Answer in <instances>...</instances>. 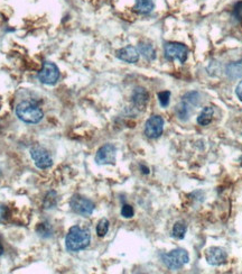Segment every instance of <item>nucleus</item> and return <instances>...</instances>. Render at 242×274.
Masks as SVG:
<instances>
[{
	"label": "nucleus",
	"instance_id": "5",
	"mask_svg": "<svg viewBox=\"0 0 242 274\" xmlns=\"http://www.w3.org/2000/svg\"><path fill=\"white\" fill-rule=\"evenodd\" d=\"M38 79L42 83L47 84V86H52L55 84L59 79V70L57 65L53 62H44L43 68L38 73Z\"/></svg>",
	"mask_w": 242,
	"mask_h": 274
},
{
	"label": "nucleus",
	"instance_id": "8",
	"mask_svg": "<svg viewBox=\"0 0 242 274\" xmlns=\"http://www.w3.org/2000/svg\"><path fill=\"white\" fill-rule=\"evenodd\" d=\"M164 131V119L158 115H154L146 121L145 135L149 138H158Z\"/></svg>",
	"mask_w": 242,
	"mask_h": 274
},
{
	"label": "nucleus",
	"instance_id": "10",
	"mask_svg": "<svg viewBox=\"0 0 242 274\" xmlns=\"http://www.w3.org/2000/svg\"><path fill=\"white\" fill-rule=\"evenodd\" d=\"M205 258H207L209 264L213 266H219L225 264L227 262V253L225 252V249L220 247H210L207 249Z\"/></svg>",
	"mask_w": 242,
	"mask_h": 274
},
{
	"label": "nucleus",
	"instance_id": "3",
	"mask_svg": "<svg viewBox=\"0 0 242 274\" xmlns=\"http://www.w3.org/2000/svg\"><path fill=\"white\" fill-rule=\"evenodd\" d=\"M162 260L164 262V264L171 270H178L180 267H183L185 264L189 263L190 257L183 248H176L174 251L169 253L163 254Z\"/></svg>",
	"mask_w": 242,
	"mask_h": 274
},
{
	"label": "nucleus",
	"instance_id": "13",
	"mask_svg": "<svg viewBox=\"0 0 242 274\" xmlns=\"http://www.w3.org/2000/svg\"><path fill=\"white\" fill-rule=\"evenodd\" d=\"M154 7L153 0H136L134 9L140 15H148L154 10Z\"/></svg>",
	"mask_w": 242,
	"mask_h": 274
},
{
	"label": "nucleus",
	"instance_id": "25",
	"mask_svg": "<svg viewBox=\"0 0 242 274\" xmlns=\"http://www.w3.org/2000/svg\"><path fill=\"white\" fill-rule=\"evenodd\" d=\"M4 251H5V249H4V245H3V243L0 242V255H3V254H4Z\"/></svg>",
	"mask_w": 242,
	"mask_h": 274
},
{
	"label": "nucleus",
	"instance_id": "2",
	"mask_svg": "<svg viewBox=\"0 0 242 274\" xmlns=\"http://www.w3.org/2000/svg\"><path fill=\"white\" fill-rule=\"evenodd\" d=\"M16 115L26 124H38L43 119L44 113L42 109L30 101H23L16 107Z\"/></svg>",
	"mask_w": 242,
	"mask_h": 274
},
{
	"label": "nucleus",
	"instance_id": "6",
	"mask_svg": "<svg viewBox=\"0 0 242 274\" xmlns=\"http://www.w3.org/2000/svg\"><path fill=\"white\" fill-rule=\"evenodd\" d=\"M30 156L35 162V166L41 170H45L53 166V159L51 154L41 146H34L30 149Z\"/></svg>",
	"mask_w": 242,
	"mask_h": 274
},
{
	"label": "nucleus",
	"instance_id": "19",
	"mask_svg": "<svg viewBox=\"0 0 242 274\" xmlns=\"http://www.w3.org/2000/svg\"><path fill=\"white\" fill-rule=\"evenodd\" d=\"M169 99H171V93L169 91H162L158 94V100L163 108H166L169 105Z\"/></svg>",
	"mask_w": 242,
	"mask_h": 274
},
{
	"label": "nucleus",
	"instance_id": "20",
	"mask_svg": "<svg viewBox=\"0 0 242 274\" xmlns=\"http://www.w3.org/2000/svg\"><path fill=\"white\" fill-rule=\"evenodd\" d=\"M233 16L238 22L242 23V0L238 2L233 7Z\"/></svg>",
	"mask_w": 242,
	"mask_h": 274
},
{
	"label": "nucleus",
	"instance_id": "17",
	"mask_svg": "<svg viewBox=\"0 0 242 274\" xmlns=\"http://www.w3.org/2000/svg\"><path fill=\"white\" fill-rule=\"evenodd\" d=\"M186 225L182 222H177L176 224L174 225L173 230H172V235L173 237L177 240H182L184 239V236L186 234Z\"/></svg>",
	"mask_w": 242,
	"mask_h": 274
},
{
	"label": "nucleus",
	"instance_id": "4",
	"mask_svg": "<svg viewBox=\"0 0 242 274\" xmlns=\"http://www.w3.org/2000/svg\"><path fill=\"white\" fill-rule=\"evenodd\" d=\"M70 207L75 214L83 217H89L92 215V212L94 211V204L91 202L90 199L78 196V194H74V196L71 198Z\"/></svg>",
	"mask_w": 242,
	"mask_h": 274
},
{
	"label": "nucleus",
	"instance_id": "14",
	"mask_svg": "<svg viewBox=\"0 0 242 274\" xmlns=\"http://www.w3.org/2000/svg\"><path fill=\"white\" fill-rule=\"evenodd\" d=\"M227 75L231 79L242 78V59L228 64L227 66Z\"/></svg>",
	"mask_w": 242,
	"mask_h": 274
},
{
	"label": "nucleus",
	"instance_id": "11",
	"mask_svg": "<svg viewBox=\"0 0 242 274\" xmlns=\"http://www.w3.org/2000/svg\"><path fill=\"white\" fill-rule=\"evenodd\" d=\"M131 99L132 103H134V106L138 111H144V109H146L147 103L149 101V94L145 88L138 87L134 90V93H132Z\"/></svg>",
	"mask_w": 242,
	"mask_h": 274
},
{
	"label": "nucleus",
	"instance_id": "12",
	"mask_svg": "<svg viewBox=\"0 0 242 274\" xmlns=\"http://www.w3.org/2000/svg\"><path fill=\"white\" fill-rule=\"evenodd\" d=\"M117 58L124 62L134 64L137 63L139 60V52L135 46L128 45L126 47L120 48V50L117 51Z\"/></svg>",
	"mask_w": 242,
	"mask_h": 274
},
{
	"label": "nucleus",
	"instance_id": "7",
	"mask_svg": "<svg viewBox=\"0 0 242 274\" xmlns=\"http://www.w3.org/2000/svg\"><path fill=\"white\" fill-rule=\"evenodd\" d=\"M165 57L168 60H178L180 63H184L189 57V48L180 43H167L165 45Z\"/></svg>",
	"mask_w": 242,
	"mask_h": 274
},
{
	"label": "nucleus",
	"instance_id": "9",
	"mask_svg": "<svg viewBox=\"0 0 242 274\" xmlns=\"http://www.w3.org/2000/svg\"><path fill=\"white\" fill-rule=\"evenodd\" d=\"M116 154L117 149L112 144H106L99 149L95 155V162L100 166L106 164H114L116 163Z\"/></svg>",
	"mask_w": 242,
	"mask_h": 274
},
{
	"label": "nucleus",
	"instance_id": "15",
	"mask_svg": "<svg viewBox=\"0 0 242 274\" xmlns=\"http://www.w3.org/2000/svg\"><path fill=\"white\" fill-rule=\"evenodd\" d=\"M213 114H214L213 108H212V107H205L203 111L201 112V114L198 115L197 123L199 125H202V126L209 125L212 121V118H213Z\"/></svg>",
	"mask_w": 242,
	"mask_h": 274
},
{
	"label": "nucleus",
	"instance_id": "18",
	"mask_svg": "<svg viewBox=\"0 0 242 274\" xmlns=\"http://www.w3.org/2000/svg\"><path fill=\"white\" fill-rule=\"evenodd\" d=\"M109 221L106 218H102L101 221L96 225V234L99 237H105L109 230Z\"/></svg>",
	"mask_w": 242,
	"mask_h": 274
},
{
	"label": "nucleus",
	"instance_id": "16",
	"mask_svg": "<svg viewBox=\"0 0 242 274\" xmlns=\"http://www.w3.org/2000/svg\"><path fill=\"white\" fill-rule=\"evenodd\" d=\"M139 52L143 54V57L145 59H147L148 61H153L156 59V52L153 45L147 44V43H140L139 44Z\"/></svg>",
	"mask_w": 242,
	"mask_h": 274
},
{
	"label": "nucleus",
	"instance_id": "21",
	"mask_svg": "<svg viewBox=\"0 0 242 274\" xmlns=\"http://www.w3.org/2000/svg\"><path fill=\"white\" fill-rule=\"evenodd\" d=\"M135 211L134 208L130 205H124L123 208H121V215H123L125 218H131L134 216Z\"/></svg>",
	"mask_w": 242,
	"mask_h": 274
},
{
	"label": "nucleus",
	"instance_id": "1",
	"mask_svg": "<svg viewBox=\"0 0 242 274\" xmlns=\"http://www.w3.org/2000/svg\"><path fill=\"white\" fill-rule=\"evenodd\" d=\"M90 233L80 226L71 227L68 235L65 237V246L70 252H78L87 248L90 245Z\"/></svg>",
	"mask_w": 242,
	"mask_h": 274
},
{
	"label": "nucleus",
	"instance_id": "23",
	"mask_svg": "<svg viewBox=\"0 0 242 274\" xmlns=\"http://www.w3.org/2000/svg\"><path fill=\"white\" fill-rule=\"evenodd\" d=\"M8 215V208L5 206H0V222H4L5 219H7Z\"/></svg>",
	"mask_w": 242,
	"mask_h": 274
},
{
	"label": "nucleus",
	"instance_id": "22",
	"mask_svg": "<svg viewBox=\"0 0 242 274\" xmlns=\"http://www.w3.org/2000/svg\"><path fill=\"white\" fill-rule=\"evenodd\" d=\"M37 233L42 236L47 237L51 235V229H50V225L48 224H41L37 227Z\"/></svg>",
	"mask_w": 242,
	"mask_h": 274
},
{
	"label": "nucleus",
	"instance_id": "24",
	"mask_svg": "<svg viewBox=\"0 0 242 274\" xmlns=\"http://www.w3.org/2000/svg\"><path fill=\"white\" fill-rule=\"evenodd\" d=\"M235 94H237L240 101H242V81L237 86V89H235Z\"/></svg>",
	"mask_w": 242,
	"mask_h": 274
}]
</instances>
